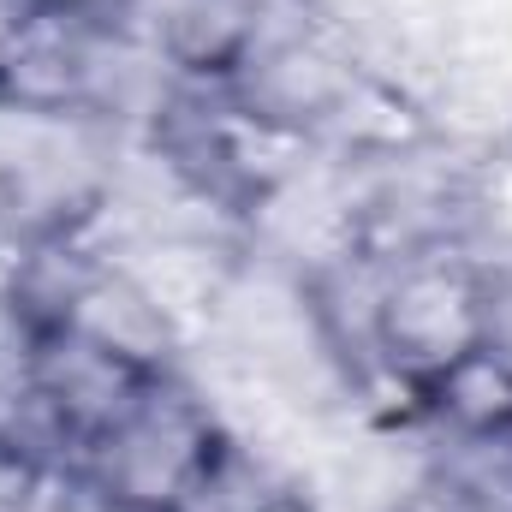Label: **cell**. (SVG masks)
Listing matches in <instances>:
<instances>
[{
  "label": "cell",
  "instance_id": "obj_2",
  "mask_svg": "<svg viewBox=\"0 0 512 512\" xmlns=\"http://www.w3.org/2000/svg\"><path fill=\"white\" fill-rule=\"evenodd\" d=\"M483 316H489V268L477 256H465L459 245H423L399 256L376 304L370 370L417 393L453 358L483 346Z\"/></svg>",
  "mask_w": 512,
  "mask_h": 512
},
{
  "label": "cell",
  "instance_id": "obj_3",
  "mask_svg": "<svg viewBox=\"0 0 512 512\" xmlns=\"http://www.w3.org/2000/svg\"><path fill=\"white\" fill-rule=\"evenodd\" d=\"M417 399L447 435H512V364L489 340L429 376Z\"/></svg>",
  "mask_w": 512,
  "mask_h": 512
},
{
  "label": "cell",
  "instance_id": "obj_1",
  "mask_svg": "<svg viewBox=\"0 0 512 512\" xmlns=\"http://www.w3.org/2000/svg\"><path fill=\"white\" fill-rule=\"evenodd\" d=\"M221 441V411L179 370H161L131 399L126 417H114L84 447L72 483L96 512H179Z\"/></svg>",
  "mask_w": 512,
  "mask_h": 512
}]
</instances>
